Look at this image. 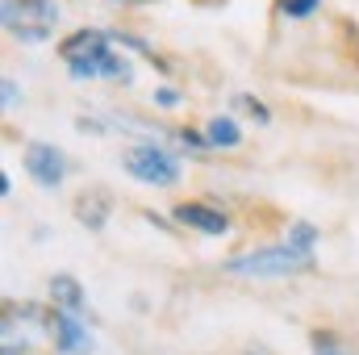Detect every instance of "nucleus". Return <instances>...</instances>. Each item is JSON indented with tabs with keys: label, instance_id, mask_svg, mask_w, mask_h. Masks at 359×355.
Segmentation results:
<instances>
[{
	"label": "nucleus",
	"instance_id": "1",
	"mask_svg": "<svg viewBox=\"0 0 359 355\" xmlns=\"http://www.w3.org/2000/svg\"><path fill=\"white\" fill-rule=\"evenodd\" d=\"M309 267H313V251L309 247H292V243L226 260V272H234V276H297V272H309Z\"/></svg>",
	"mask_w": 359,
	"mask_h": 355
},
{
	"label": "nucleus",
	"instance_id": "2",
	"mask_svg": "<svg viewBox=\"0 0 359 355\" xmlns=\"http://www.w3.org/2000/svg\"><path fill=\"white\" fill-rule=\"evenodd\" d=\"M0 17H4V29L17 34L21 42H46L59 21V4L55 0H4Z\"/></svg>",
	"mask_w": 359,
	"mask_h": 355
},
{
	"label": "nucleus",
	"instance_id": "3",
	"mask_svg": "<svg viewBox=\"0 0 359 355\" xmlns=\"http://www.w3.org/2000/svg\"><path fill=\"white\" fill-rule=\"evenodd\" d=\"M126 172L151 188H168L180 180V163L163 147H134V151H126Z\"/></svg>",
	"mask_w": 359,
	"mask_h": 355
},
{
	"label": "nucleus",
	"instance_id": "4",
	"mask_svg": "<svg viewBox=\"0 0 359 355\" xmlns=\"http://www.w3.org/2000/svg\"><path fill=\"white\" fill-rule=\"evenodd\" d=\"M42 326L50 330V339H55L59 355H88L92 351L88 330H84V322H76V314H67V309H50V314H42Z\"/></svg>",
	"mask_w": 359,
	"mask_h": 355
},
{
	"label": "nucleus",
	"instance_id": "5",
	"mask_svg": "<svg viewBox=\"0 0 359 355\" xmlns=\"http://www.w3.org/2000/svg\"><path fill=\"white\" fill-rule=\"evenodd\" d=\"M25 172L38 180L42 188H59L67 176V155L59 147H46V142H29L25 147Z\"/></svg>",
	"mask_w": 359,
	"mask_h": 355
},
{
	"label": "nucleus",
	"instance_id": "6",
	"mask_svg": "<svg viewBox=\"0 0 359 355\" xmlns=\"http://www.w3.org/2000/svg\"><path fill=\"white\" fill-rule=\"evenodd\" d=\"M76 80H92V76H109V80H121V84H130V63L113 51V46H104L100 55H92L84 63H72L67 67Z\"/></svg>",
	"mask_w": 359,
	"mask_h": 355
},
{
	"label": "nucleus",
	"instance_id": "7",
	"mask_svg": "<svg viewBox=\"0 0 359 355\" xmlns=\"http://www.w3.org/2000/svg\"><path fill=\"white\" fill-rule=\"evenodd\" d=\"M176 222L201 230V234H226V230H230V217H226L222 209H209V205H196V201L176 205Z\"/></svg>",
	"mask_w": 359,
	"mask_h": 355
},
{
	"label": "nucleus",
	"instance_id": "8",
	"mask_svg": "<svg viewBox=\"0 0 359 355\" xmlns=\"http://www.w3.org/2000/svg\"><path fill=\"white\" fill-rule=\"evenodd\" d=\"M109 46V34H100V29H76L63 46H59V55H63V63L72 67V63H84L92 55H100Z\"/></svg>",
	"mask_w": 359,
	"mask_h": 355
},
{
	"label": "nucleus",
	"instance_id": "9",
	"mask_svg": "<svg viewBox=\"0 0 359 355\" xmlns=\"http://www.w3.org/2000/svg\"><path fill=\"white\" fill-rule=\"evenodd\" d=\"M50 301L59 309H67V314H84V288H80V280L67 276V272L50 276Z\"/></svg>",
	"mask_w": 359,
	"mask_h": 355
},
{
	"label": "nucleus",
	"instance_id": "10",
	"mask_svg": "<svg viewBox=\"0 0 359 355\" xmlns=\"http://www.w3.org/2000/svg\"><path fill=\"white\" fill-rule=\"evenodd\" d=\"M76 213H80V222H84L88 230H100L104 217H109V196H104V192H84V196L76 201Z\"/></svg>",
	"mask_w": 359,
	"mask_h": 355
},
{
	"label": "nucleus",
	"instance_id": "11",
	"mask_svg": "<svg viewBox=\"0 0 359 355\" xmlns=\"http://www.w3.org/2000/svg\"><path fill=\"white\" fill-rule=\"evenodd\" d=\"M205 134H209V142H213V147H238V126H234L230 117H213Z\"/></svg>",
	"mask_w": 359,
	"mask_h": 355
},
{
	"label": "nucleus",
	"instance_id": "12",
	"mask_svg": "<svg viewBox=\"0 0 359 355\" xmlns=\"http://www.w3.org/2000/svg\"><path fill=\"white\" fill-rule=\"evenodd\" d=\"M309 343H313V355H347V347H343L330 330H313V339H309Z\"/></svg>",
	"mask_w": 359,
	"mask_h": 355
},
{
	"label": "nucleus",
	"instance_id": "13",
	"mask_svg": "<svg viewBox=\"0 0 359 355\" xmlns=\"http://www.w3.org/2000/svg\"><path fill=\"white\" fill-rule=\"evenodd\" d=\"M280 8H284L288 17H305V13L318 8V0H280Z\"/></svg>",
	"mask_w": 359,
	"mask_h": 355
},
{
	"label": "nucleus",
	"instance_id": "14",
	"mask_svg": "<svg viewBox=\"0 0 359 355\" xmlns=\"http://www.w3.org/2000/svg\"><path fill=\"white\" fill-rule=\"evenodd\" d=\"M0 88H4V109H13V105L21 100V92H17V84H13V80H4Z\"/></svg>",
	"mask_w": 359,
	"mask_h": 355
}]
</instances>
